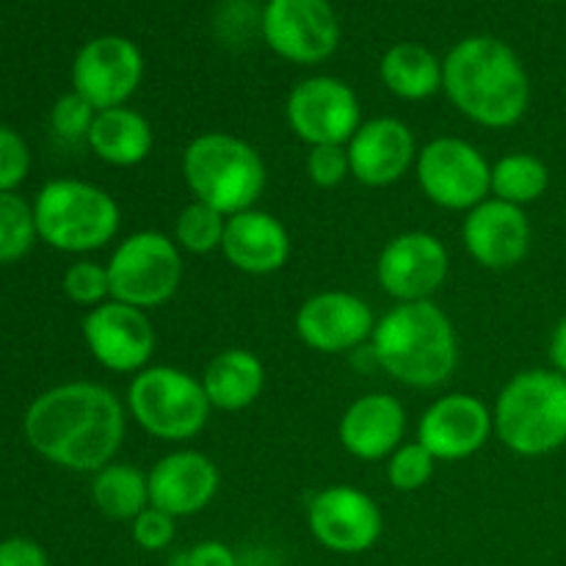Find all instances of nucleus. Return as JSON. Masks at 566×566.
Returning <instances> with one entry per match:
<instances>
[{"label":"nucleus","mask_w":566,"mask_h":566,"mask_svg":"<svg viewBox=\"0 0 566 566\" xmlns=\"http://www.w3.org/2000/svg\"><path fill=\"white\" fill-rule=\"evenodd\" d=\"M33 451L70 473H97L125 442L127 407L97 381H64L33 398L22 418Z\"/></svg>","instance_id":"obj_1"},{"label":"nucleus","mask_w":566,"mask_h":566,"mask_svg":"<svg viewBox=\"0 0 566 566\" xmlns=\"http://www.w3.org/2000/svg\"><path fill=\"white\" fill-rule=\"evenodd\" d=\"M442 92L453 108L486 130L514 127L531 105V81L520 55L495 36H468L442 61Z\"/></svg>","instance_id":"obj_2"},{"label":"nucleus","mask_w":566,"mask_h":566,"mask_svg":"<svg viewBox=\"0 0 566 566\" xmlns=\"http://www.w3.org/2000/svg\"><path fill=\"white\" fill-rule=\"evenodd\" d=\"M370 357L398 385L434 390L459 365L457 326L434 302L392 304L376 321Z\"/></svg>","instance_id":"obj_3"},{"label":"nucleus","mask_w":566,"mask_h":566,"mask_svg":"<svg viewBox=\"0 0 566 566\" xmlns=\"http://www.w3.org/2000/svg\"><path fill=\"white\" fill-rule=\"evenodd\" d=\"M180 169L191 197L227 219L258 208L269 182L263 155L247 138L224 130L199 133L191 138L182 149Z\"/></svg>","instance_id":"obj_4"},{"label":"nucleus","mask_w":566,"mask_h":566,"mask_svg":"<svg viewBox=\"0 0 566 566\" xmlns=\"http://www.w3.org/2000/svg\"><path fill=\"white\" fill-rule=\"evenodd\" d=\"M495 437L523 459L566 446V376L547 368L514 374L492 403Z\"/></svg>","instance_id":"obj_5"},{"label":"nucleus","mask_w":566,"mask_h":566,"mask_svg":"<svg viewBox=\"0 0 566 566\" xmlns=\"http://www.w3.org/2000/svg\"><path fill=\"white\" fill-rule=\"evenodd\" d=\"M39 241L66 254L105 249L122 227L119 202L86 180H50L33 199Z\"/></svg>","instance_id":"obj_6"},{"label":"nucleus","mask_w":566,"mask_h":566,"mask_svg":"<svg viewBox=\"0 0 566 566\" xmlns=\"http://www.w3.org/2000/svg\"><path fill=\"white\" fill-rule=\"evenodd\" d=\"M125 407L133 423L160 442L193 440L213 412L202 379L175 365H149L133 376Z\"/></svg>","instance_id":"obj_7"},{"label":"nucleus","mask_w":566,"mask_h":566,"mask_svg":"<svg viewBox=\"0 0 566 566\" xmlns=\"http://www.w3.org/2000/svg\"><path fill=\"white\" fill-rule=\"evenodd\" d=\"M105 265L114 302L149 313L180 291L182 252L175 238L160 230H138L122 238Z\"/></svg>","instance_id":"obj_8"},{"label":"nucleus","mask_w":566,"mask_h":566,"mask_svg":"<svg viewBox=\"0 0 566 566\" xmlns=\"http://www.w3.org/2000/svg\"><path fill=\"white\" fill-rule=\"evenodd\" d=\"M415 171L426 199L451 213H468L492 197V164L462 136H440L423 144Z\"/></svg>","instance_id":"obj_9"},{"label":"nucleus","mask_w":566,"mask_h":566,"mask_svg":"<svg viewBox=\"0 0 566 566\" xmlns=\"http://www.w3.org/2000/svg\"><path fill=\"white\" fill-rule=\"evenodd\" d=\"M287 127L307 147L348 144L363 125L359 97L346 81L313 75L298 81L285 99Z\"/></svg>","instance_id":"obj_10"},{"label":"nucleus","mask_w":566,"mask_h":566,"mask_svg":"<svg viewBox=\"0 0 566 566\" xmlns=\"http://www.w3.org/2000/svg\"><path fill=\"white\" fill-rule=\"evenodd\" d=\"M307 528L324 551L337 556H363L381 539L385 514L365 490L335 484L310 497Z\"/></svg>","instance_id":"obj_11"},{"label":"nucleus","mask_w":566,"mask_h":566,"mask_svg":"<svg viewBox=\"0 0 566 566\" xmlns=\"http://www.w3.org/2000/svg\"><path fill=\"white\" fill-rule=\"evenodd\" d=\"M451 271L448 247L426 230L398 232L381 247L376 260V280L396 304L434 302Z\"/></svg>","instance_id":"obj_12"},{"label":"nucleus","mask_w":566,"mask_h":566,"mask_svg":"<svg viewBox=\"0 0 566 566\" xmlns=\"http://www.w3.org/2000/svg\"><path fill=\"white\" fill-rule=\"evenodd\" d=\"M260 28L265 44L298 66L321 64L340 44V22L329 0H269Z\"/></svg>","instance_id":"obj_13"},{"label":"nucleus","mask_w":566,"mask_h":566,"mask_svg":"<svg viewBox=\"0 0 566 566\" xmlns=\"http://www.w3.org/2000/svg\"><path fill=\"white\" fill-rule=\"evenodd\" d=\"M81 329L92 357L111 374L136 376L153 365L158 335L147 310L108 298L99 307L88 310Z\"/></svg>","instance_id":"obj_14"},{"label":"nucleus","mask_w":566,"mask_h":566,"mask_svg":"<svg viewBox=\"0 0 566 566\" xmlns=\"http://www.w3.org/2000/svg\"><path fill=\"white\" fill-rule=\"evenodd\" d=\"M144 77V55L127 36H97L72 61V92L97 111L119 108L136 94Z\"/></svg>","instance_id":"obj_15"},{"label":"nucleus","mask_w":566,"mask_h":566,"mask_svg":"<svg viewBox=\"0 0 566 566\" xmlns=\"http://www.w3.org/2000/svg\"><path fill=\"white\" fill-rule=\"evenodd\" d=\"M495 434L492 407L470 392H448L431 401L418 420V442L437 462H464Z\"/></svg>","instance_id":"obj_16"},{"label":"nucleus","mask_w":566,"mask_h":566,"mask_svg":"<svg viewBox=\"0 0 566 566\" xmlns=\"http://www.w3.org/2000/svg\"><path fill=\"white\" fill-rule=\"evenodd\" d=\"M374 307L348 291H321L302 302L293 318L298 340L318 354H346L370 343L376 329Z\"/></svg>","instance_id":"obj_17"},{"label":"nucleus","mask_w":566,"mask_h":566,"mask_svg":"<svg viewBox=\"0 0 566 566\" xmlns=\"http://www.w3.org/2000/svg\"><path fill=\"white\" fill-rule=\"evenodd\" d=\"M531 221L525 208L484 199L462 219V243L470 258L490 271H509L531 252Z\"/></svg>","instance_id":"obj_18"},{"label":"nucleus","mask_w":566,"mask_h":566,"mask_svg":"<svg viewBox=\"0 0 566 566\" xmlns=\"http://www.w3.org/2000/svg\"><path fill=\"white\" fill-rule=\"evenodd\" d=\"M149 506L171 514L175 520L193 517L205 512L219 495L221 473L219 464L202 451L180 448L149 468Z\"/></svg>","instance_id":"obj_19"},{"label":"nucleus","mask_w":566,"mask_h":566,"mask_svg":"<svg viewBox=\"0 0 566 566\" xmlns=\"http://www.w3.org/2000/svg\"><path fill=\"white\" fill-rule=\"evenodd\" d=\"M352 177L368 188H387L415 169L418 142L412 127L398 116H376L359 125L346 144Z\"/></svg>","instance_id":"obj_20"},{"label":"nucleus","mask_w":566,"mask_h":566,"mask_svg":"<svg viewBox=\"0 0 566 566\" xmlns=\"http://www.w3.org/2000/svg\"><path fill=\"white\" fill-rule=\"evenodd\" d=\"M407 434V409L390 392L354 398L337 423V440L359 462H387Z\"/></svg>","instance_id":"obj_21"},{"label":"nucleus","mask_w":566,"mask_h":566,"mask_svg":"<svg viewBox=\"0 0 566 566\" xmlns=\"http://www.w3.org/2000/svg\"><path fill=\"white\" fill-rule=\"evenodd\" d=\"M291 247V232L274 213L249 208L227 219L221 254L241 274L269 276L285 269Z\"/></svg>","instance_id":"obj_22"},{"label":"nucleus","mask_w":566,"mask_h":566,"mask_svg":"<svg viewBox=\"0 0 566 566\" xmlns=\"http://www.w3.org/2000/svg\"><path fill=\"white\" fill-rule=\"evenodd\" d=\"M202 387L210 407L219 412H243L265 390V365L249 348H224L202 370Z\"/></svg>","instance_id":"obj_23"},{"label":"nucleus","mask_w":566,"mask_h":566,"mask_svg":"<svg viewBox=\"0 0 566 566\" xmlns=\"http://www.w3.org/2000/svg\"><path fill=\"white\" fill-rule=\"evenodd\" d=\"M86 144L103 164L130 169L153 155L155 130L147 116L119 105V108L97 111Z\"/></svg>","instance_id":"obj_24"},{"label":"nucleus","mask_w":566,"mask_h":566,"mask_svg":"<svg viewBox=\"0 0 566 566\" xmlns=\"http://www.w3.org/2000/svg\"><path fill=\"white\" fill-rule=\"evenodd\" d=\"M381 83L407 103L434 97L442 88V61L418 42H398L381 55Z\"/></svg>","instance_id":"obj_25"},{"label":"nucleus","mask_w":566,"mask_h":566,"mask_svg":"<svg viewBox=\"0 0 566 566\" xmlns=\"http://www.w3.org/2000/svg\"><path fill=\"white\" fill-rule=\"evenodd\" d=\"M92 503L103 517L133 523L149 506V481L136 464L111 462L92 475Z\"/></svg>","instance_id":"obj_26"},{"label":"nucleus","mask_w":566,"mask_h":566,"mask_svg":"<svg viewBox=\"0 0 566 566\" xmlns=\"http://www.w3.org/2000/svg\"><path fill=\"white\" fill-rule=\"evenodd\" d=\"M551 188V169L531 153H509L492 164V197L509 205L536 202Z\"/></svg>","instance_id":"obj_27"},{"label":"nucleus","mask_w":566,"mask_h":566,"mask_svg":"<svg viewBox=\"0 0 566 566\" xmlns=\"http://www.w3.org/2000/svg\"><path fill=\"white\" fill-rule=\"evenodd\" d=\"M224 230H227V216L219 213L210 205L191 199L186 208L177 213L175 219V243L180 247V252L188 254H213L221 252V243H224Z\"/></svg>","instance_id":"obj_28"},{"label":"nucleus","mask_w":566,"mask_h":566,"mask_svg":"<svg viewBox=\"0 0 566 566\" xmlns=\"http://www.w3.org/2000/svg\"><path fill=\"white\" fill-rule=\"evenodd\" d=\"M39 241L33 205L11 193H0V265L20 263Z\"/></svg>","instance_id":"obj_29"},{"label":"nucleus","mask_w":566,"mask_h":566,"mask_svg":"<svg viewBox=\"0 0 566 566\" xmlns=\"http://www.w3.org/2000/svg\"><path fill=\"white\" fill-rule=\"evenodd\" d=\"M437 464L440 462L431 457L429 448L420 446L418 440L403 442V446H398L396 451L390 453V459L385 462L387 481H390V486L396 492H418L434 479Z\"/></svg>","instance_id":"obj_30"},{"label":"nucleus","mask_w":566,"mask_h":566,"mask_svg":"<svg viewBox=\"0 0 566 566\" xmlns=\"http://www.w3.org/2000/svg\"><path fill=\"white\" fill-rule=\"evenodd\" d=\"M61 287L72 304H81L88 310L99 307L111 298L108 265L94 263V260H75L61 276Z\"/></svg>","instance_id":"obj_31"},{"label":"nucleus","mask_w":566,"mask_h":566,"mask_svg":"<svg viewBox=\"0 0 566 566\" xmlns=\"http://www.w3.org/2000/svg\"><path fill=\"white\" fill-rule=\"evenodd\" d=\"M94 116H97V108L86 103L77 92H70L55 99L53 111H50V127H53V133L61 142L81 144L88 138Z\"/></svg>","instance_id":"obj_32"},{"label":"nucleus","mask_w":566,"mask_h":566,"mask_svg":"<svg viewBox=\"0 0 566 566\" xmlns=\"http://www.w3.org/2000/svg\"><path fill=\"white\" fill-rule=\"evenodd\" d=\"M304 169L313 186L318 188H337L352 177V164H348L346 144H321L310 147L304 158Z\"/></svg>","instance_id":"obj_33"},{"label":"nucleus","mask_w":566,"mask_h":566,"mask_svg":"<svg viewBox=\"0 0 566 566\" xmlns=\"http://www.w3.org/2000/svg\"><path fill=\"white\" fill-rule=\"evenodd\" d=\"M31 171V149L25 138L11 127L0 125V193H11L22 186Z\"/></svg>","instance_id":"obj_34"},{"label":"nucleus","mask_w":566,"mask_h":566,"mask_svg":"<svg viewBox=\"0 0 566 566\" xmlns=\"http://www.w3.org/2000/svg\"><path fill=\"white\" fill-rule=\"evenodd\" d=\"M130 536L133 542L147 553L169 551L171 542H175L177 536V520L171 517V514L160 512V509L147 506L130 523Z\"/></svg>","instance_id":"obj_35"},{"label":"nucleus","mask_w":566,"mask_h":566,"mask_svg":"<svg viewBox=\"0 0 566 566\" xmlns=\"http://www.w3.org/2000/svg\"><path fill=\"white\" fill-rule=\"evenodd\" d=\"M171 566H241V558L224 542L205 539L182 551Z\"/></svg>","instance_id":"obj_36"},{"label":"nucleus","mask_w":566,"mask_h":566,"mask_svg":"<svg viewBox=\"0 0 566 566\" xmlns=\"http://www.w3.org/2000/svg\"><path fill=\"white\" fill-rule=\"evenodd\" d=\"M0 566H50L48 553L28 536H9L0 542Z\"/></svg>","instance_id":"obj_37"},{"label":"nucleus","mask_w":566,"mask_h":566,"mask_svg":"<svg viewBox=\"0 0 566 566\" xmlns=\"http://www.w3.org/2000/svg\"><path fill=\"white\" fill-rule=\"evenodd\" d=\"M547 354H551V365L556 374L566 376V315L553 329L551 343H547Z\"/></svg>","instance_id":"obj_38"}]
</instances>
